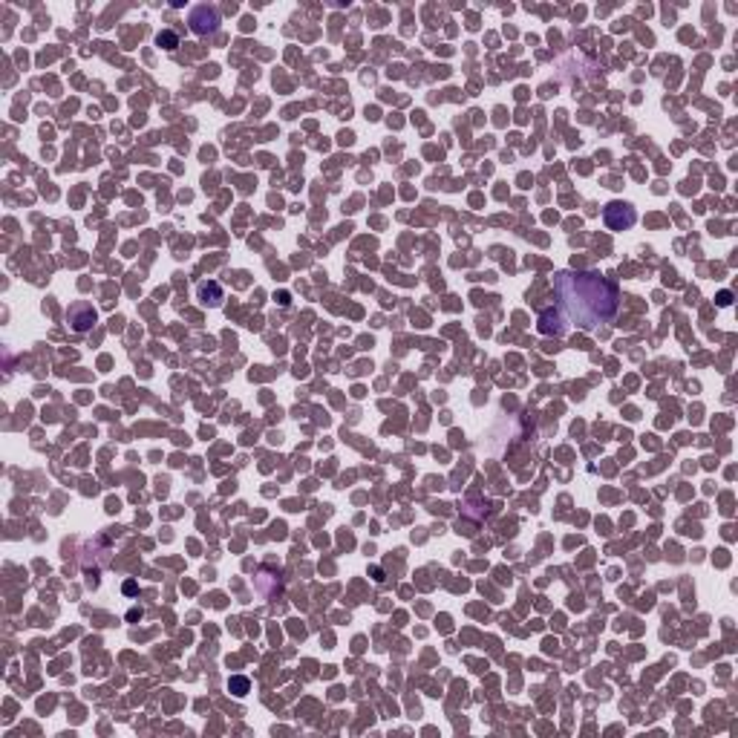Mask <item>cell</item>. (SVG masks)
Returning a JSON list of instances; mask_svg holds the SVG:
<instances>
[{
    "instance_id": "cell-1",
    "label": "cell",
    "mask_w": 738,
    "mask_h": 738,
    "mask_svg": "<svg viewBox=\"0 0 738 738\" xmlns=\"http://www.w3.org/2000/svg\"><path fill=\"white\" fill-rule=\"evenodd\" d=\"M554 289L568 317L583 329H594L618 314V289L594 271H562Z\"/></svg>"
},
{
    "instance_id": "cell-2",
    "label": "cell",
    "mask_w": 738,
    "mask_h": 738,
    "mask_svg": "<svg viewBox=\"0 0 738 738\" xmlns=\"http://www.w3.org/2000/svg\"><path fill=\"white\" fill-rule=\"evenodd\" d=\"M603 217H606V225L614 228V231H623V228H629V225L635 222V211L629 208L626 202H611V205H606Z\"/></svg>"
},
{
    "instance_id": "cell-3",
    "label": "cell",
    "mask_w": 738,
    "mask_h": 738,
    "mask_svg": "<svg viewBox=\"0 0 738 738\" xmlns=\"http://www.w3.org/2000/svg\"><path fill=\"white\" fill-rule=\"evenodd\" d=\"M217 26H220L217 9H211V6H196V9L191 12V29H193L196 35H211V32H217Z\"/></svg>"
},
{
    "instance_id": "cell-4",
    "label": "cell",
    "mask_w": 738,
    "mask_h": 738,
    "mask_svg": "<svg viewBox=\"0 0 738 738\" xmlns=\"http://www.w3.org/2000/svg\"><path fill=\"white\" fill-rule=\"evenodd\" d=\"M69 323H72L75 332H87L90 326L96 323V312H93L87 303H78V306H72V312H69Z\"/></svg>"
},
{
    "instance_id": "cell-5",
    "label": "cell",
    "mask_w": 738,
    "mask_h": 738,
    "mask_svg": "<svg viewBox=\"0 0 738 738\" xmlns=\"http://www.w3.org/2000/svg\"><path fill=\"white\" fill-rule=\"evenodd\" d=\"M540 332H543V335H562V332H565L562 317H560L557 309H545V312L540 314Z\"/></svg>"
},
{
    "instance_id": "cell-6",
    "label": "cell",
    "mask_w": 738,
    "mask_h": 738,
    "mask_svg": "<svg viewBox=\"0 0 738 738\" xmlns=\"http://www.w3.org/2000/svg\"><path fill=\"white\" fill-rule=\"evenodd\" d=\"M176 44H179V38H176L174 32H161V35H159V47H165V50H176Z\"/></svg>"
}]
</instances>
